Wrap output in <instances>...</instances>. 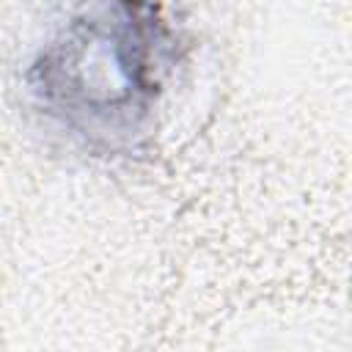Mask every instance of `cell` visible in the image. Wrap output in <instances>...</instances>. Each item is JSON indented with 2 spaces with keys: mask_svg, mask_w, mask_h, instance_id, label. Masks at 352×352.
<instances>
[{
  "mask_svg": "<svg viewBox=\"0 0 352 352\" xmlns=\"http://www.w3.org/2000/svg\"><path fill=\"white\" fill-rule=\"evenodd\" d=\"M176 60V30L154 0H74L25 82L36 113L72 146L132 157L151 138Z\"/></svg>",
  "mask_w": 352,
  "mask_h": 352,
  "instance_id": "1",
  "label": "cell"
}]
</instances>
